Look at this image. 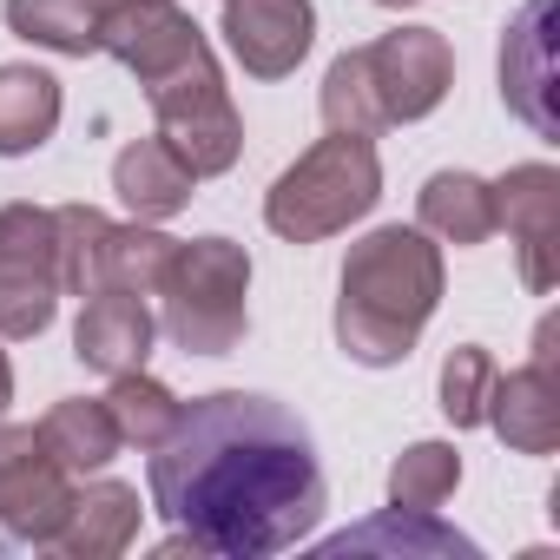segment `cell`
Instances as JSON below:
<instances>
[{"mask_svg": "<svg viewBox=\"0 0 560 560\" xmlns=\"http://www.w3.org/2000/svg\"><path fill=\"white\" fill-rule=\"evenodd\" d=\"M152 508L211 560H270L317 534L330 481L304 416L257 389L185 402L145 468Z\"/></svg>", "mask_w": 560, "mask_h": 560, "instance_id": "cell-1", "label": "cell"}, {"mask_svg": "<svg viewBox=\"0 0 560 560\" xmlns=\"http://www.w3.org/2000/svg\"><path fill=\"white\" fill-rule=\"evenodd\" d=\"M435 304H442V244H429L422 224H376L363 244H350L337 277V343L363 370H396L409 363Z\"/></svg>", "mask_w": 560, "mask_h": 560, "instance_id": "cell-2", "label": "cell"}, {"mask_svg": "<svg viewBox=\"0 0 560 560\" xmlns=\"http://www.w3.org/2000/svg\"><path fill=\"white\" fill-rule=\"evenodd\" d=\"M159 330L185 357H231L250 330V250L237 237H191L159 277Z\"/></svg>", "mask_w": 560, "mask_h": 560, "instance_id": "cell-3", "label": "cell"}, {"mask_svg": "<svg viewBox=\"0 0 560 560\" xmlns=\"http://www.w3.org/2000/svg\"><path fill=\"white\" fill-rule=\"evenodd\" d=\"M376 198H383L376 145L363 132H330L291 172H277V185L264 191V224L284 244H324L357 218H370Z\"/></svg>", "mask_w": 560, "mask_h": 560, "instance_id": "cell-4", "label": "cell"}, {"mask_svg": "<svg viewBox=\"0 0 560 560\" xmlns=\"http://www.w3.org/2000/svg\"><path fill=\"white\" fill-rule=\"evenodd\" d=\"M145 100H152V119H159V139L191 165V178H218L237 165L244 152V119L231 106V86L218 73V54L211 40L198 54H185L178 67H165L159 80H145Z\"/></svg>", "mask_w": 560, "mask_h": 560, "instance_id": "cell-5", "label": "cell"}, {"mask_svg": "<svg viewBox=\"0 0 560 560\" xmlns=\"http://www.w3.org/2000/svg\"><path fill=\"white\" fill-rule=\"evenodd\" d=\"M60 231L47 205H0V337H40L60 311Z\"/></svg>", "mask_w": 560, "mask_h": 560, "instance_id": "cell-6", "label": "cell"}, {"mask_svg": "<svg viewBox=\"0 0 560 560\" xmlns=\"http://www.w3.org/2000/svg\"><path fill=\"white\" fill-rule=\"evenodd\" d=\"M73 508V475L54 462V448L40 442V429H0V547H54L60 521Z\"/></svg>", "mask_w": 560, "mask_h": 560, "instance_id": "cell-7", "label": "cell"}, {"mask_svg": "<svg viewBox=\"0 0 560 560\" xmlns=\"http://www.w3.org/2000/svg\"><path fill=\"white\" fill-rule=\"evenodd\" d=\"M488 191H494V231H508L521 257V284L547 298L560 284V172L547 159H527L488 178Z\"/></svg>", "mask_w": 560, "mask_h": 560, "instance_id": "cell-8", "label": "cell"}, {"mask_svg": "<svg viewBox=\"0 0 560 560\" xmlns=\"http://www.w3.org/2000/svg\"><path fill=\"white\" fill-rule=\"evenodd\" d=\"M363 60H370V86H376V106L389 126L429 119L455 86V54L435 27H396V34L370 40Z\"/></svg>", "mask_w": 560, "mask_h": 560, "instance_id": "cell-9", "label": "cell"}, {"mask_svg": "<svg viewBox=\"0 0 560 560\" xmlns=\"http://www.w3.org/2000/svg\"><path fill=\"white\" fill-rule=\"evenodd\" d=\"M560 343V317H540L534 330V363L494 376V396H488V429L514 448V455H553L560 448V370H553V350Z\"/></svg>", "mask_w": 560, "mask_h": 560, "instance_id": "cell-10", "label": "cell"}, {"mask_svg": "<svg viewBox=\"0 0 560 560\" xmlns=\"http://www.w3.org/2000/svg\"><path fill=\"white\" fill-rule=\"evenodd\" d=\"M317 40L311 0H224V47L250 80H284Z\"/></svg>", "mask_w": 560, "mask_h": 560, "instance_id": "cell-11", "label": "cell"}, {"mask_svg": "<svg viewBox=\"0 0 560 560\" xmlns=\"http://www.w3.org/2000/svg\"><path fill=\"white\" fill-rule=\"evenodd\" d=\"M198 47H205V34L178 0H119V8L100 14V54H113L126 73H139V86Z\"/></svg>", "mask_w": 560, "mask_h": 560, "instance_id": "cell-12", "label": "cell"}, {"mask_svg": "<svg viewBox=\"0 0 560 560\" xmlns=\"http://www.w3.org/2000/svg\"><path fill=\"white\" fill-rule=\"evenodd\" d=\"M547 21H553V0H527V8L508 21V34H501V100L540 139H560V119H553V67H547Z\"/></svg>", "mask_w": 560, "mask_h": 560, "instance_id": "cell-13", "label": "cell"}, {"mask_svg": "<svg viewBox=\"0 0 560 560\" xmlns=\"http://www.w3.org/2000/svg\"><path fill=\"white\" fill-rule=\"evenodd\" d=\"M152 337H159V317L145 311V298H132V291H93V298H80L73 357H80L86 370H100V376L145 370Z\"/></svg>", "mask_w": 560, "mask_h": 560, "instance_id": "cell-14", "label": "cell"}, {"mask_svg": "<svg viewBox=\"0 0 560 560\" xmlns=\"http://www.w3.org/2000/svg\"><path fill=\"white\" fill-rule=\"evenodd\" d=\"M139 514H145L139 488L86 481V488H73V508H67V521L54 534V553H67V560H113V553H126L139 540Z\"/></svg>", "mask_w": 560, "mask_h": 560, "instance_id": "cell-15", "label": "cell"}, {"mask_svg": "<svg viewBox=\"0 0 560 560\" xmlns=\"http://www.w3.org/2000/svg\"><path fill=\"white\" fill-rule=\"evenodd\" d=\"M113 191H119V205H126L139 224H159V218H178V211L191 205L198 178H191V165L152 132V139H132V145L113 159Z\"/></svg>", "mask_w": 560, "mask_h": 560, "instance_id": "cell-16", "label": "cell"}, {"mask_svg": "<svg viewBox=\"0 0 560 560\" xmlns=\"http://www.w3.org/2000/svg\"><path fill=\"white\" fill-rule=\"evenodd\" d=\"M324 553H409V560H448V553H481L468 534L435 521V508H383L376 521H357L324 540Z\"/></svg>", "mask_w": 560, "mask_h": 560, "instance_id": "cell-17", "label": "cell"}, {"mask_svg": "<svg viewBox=\"0 0 560 560\" xmlns=\"http://www.w3.org/2000/svg\"><path fill=\"white\" fill-rule=\"evenodd\" d=\"M60 113H67V93L47 67H0V159H27L40 152L54 132H60Z\"/></svg>", "mask_w": 560, "mask_h": 560, "instance_id": "cell-18", "label": "cell"}, {"mask_svg": "<svg viewBox=\"0 0 560 560\" xmlns=\"http://www.w3.org/2000/svg\"><path fill=\"white\" fill-rule=\"evenodd\" d=\"M416 218H422L429 237L475 250V244L494 237V191L475 172H429L422 191H416Z\"/></svg>", "mask_w": 560, "mask_h": 560, "instance_id": "cell-19", "label": "cell"}, {"mask_svg": "<svg viewBox=\"0 0 560 560\" xmlns=\"http://www.w3.org/2000/svg\"><path fill=\"white\" fill-rule=\"evenodd\" d=\"M40 442L54 448V462L67 468V475H100L126 442H119V429H113V416H106V396L93 402V396H67V402H54L47 416H40Z\"/></svg>", "mask_w": 560, "mask_h": 560, "instance_id": "cell-20", "label": "cell"}, {"mask_svg": "<svg viewBox=\"0 0 560 560\" xmlns=\"http://www.w3.org/2000/svg\"><path fill=\"white\" fill-rule=\"evenodd\" d=\"M0 14H8V34L27 40V47L67 54V60L100 54V14L86 0H8Z\"/></svg>", "mask_w": 560, "mask_h": 560, "instance_id": "cell-21", "label": "cell"}, {"mask_svg": "<svg viewBox=\"0 0 560 560\" xmlns=\"http://www.w3.org/2000/svg\"><path fill=\"white\" fill-rule=\"evenodd\" d=\"M106 416H113V429H119V442L126 448H139V455H152L172 429H178V416H185V402L159 383V376H145V370H126V376H113V389H106Z\"/></svg>", "mask_w": 560, "mask_h": 560, "instance_id": "cell-22", "label": "cell"}, {"mask_svg": "<svg viewBox=\"0 0 560 560\" xmlns=\"http://www.w3.org/2000/svg\"><path fill=\"white\" fill-rule=\"evenodd\" d=\"M54 231H60V291L67 298L106 291V237H113V218L100 205H60L54 211Z\"/></svg>", "mask_w": 560, "mask_h": 560, "instance_id": "cell-23", "label": "cell"}, {"mask_svg": "<svg viewBox=\"0 0 560 560\" xmlns=\"http://www.w3.org/2000/svg\"><path fill=\"white\" fill-rule=\"evenodd\" d=\"M317 106H324V126H330V132H363V139H376V132L389 126L383 106H376V86H370V60H363V47H350V54L330 60Z\"/></svg>", "mask_w": 560, "mask_h": 560, "instance_id": "cell-24", "label": "cell"}, {"mask_svg": "<svg viewBox=\"0 0 560 560\" xmlns=\"http://www.w3.org/2000/svg\"><path fill=\"white\" fill-rule=\"evenodd\" d=\"M172 250H178V237H165V231H152V224H113V237H106V291H132V298H152L159 291V277H165V264H172Z\"/></svg>", "mask_w": 560, "mask_h": 560, "instance_id": "cell-25", "label": "cell"}, {"mask_svg": "<svg viewBox=\"0 0 560 560\" xmlns=\"http://www.w3.org/2000/svg\"><path fill=\"white\" fill-rule=\"evenodd\" d=\"M462 488V455L448 442H409L389 468V508H442Z\"/></svg>", "mask_w": 560, "mask_h": 560, "instance_id": "cell-26", "label": "cell"}, {"mask_svg": "<svg viewBox=\"0 0 560 560\" xmlns=\"http://www.w3.org/2000/svg\"><path fill=\"white\" fill-rule=\"evenodd\" d=\"M494 357L481 350V343H455L448 357H442V416L455 422V429H481L488 422V396H494Z\"/></svg>", "mask_w": 560, "mask_h": 560, "instance_id": "cell-27", "label": "cell"}, {"mask_svg": "<svg viewBox=\"0 0 560 560\" xmlns=\"http://www.w3.org/2000/svg\"><path fill=\"white\" fill-rule=\"evenodd\" d=\"M8 402H14V363H8V350H0V422H8Z\"/></svg>", "mask_w": 560, "mask_h": 560, "instance_id": "cell-28", "label": "cell"}, {"mask_svg": "<svg viewBox=\"0 0 560 560\" xmlns=\"http://www.w3.org/2000/svg\"><path fill=\"white\" fill-rule=\"evenodd\" d=\"M376 8H422V0H376Z\"/></svg>", "mask_w": 560, "mask_h": 560, "instance_id": "cell-29", "label": "cell"}, {"mask_svg": "<svg viewBox=\"0 0 560 560\" xmlns=\"http://www.w3.org/2000/svg\"><path fill=\"white\" fill-rule=\"evenodd\" d=\"M86 8H93V14H106V8H119V0H86Z\"/></svg>", "mask_w": 560, "mask_h": 560, "instance_id": "cell-30", "label": "cell"}]
</instances>
